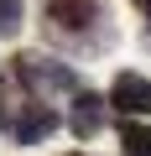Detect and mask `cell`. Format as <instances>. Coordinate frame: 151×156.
I'll return each mask as SVG.
<instances>
[{"mask_svg": "<svg viewBox=\"0 0 151 156\" xmlns=\"http://www.w3.org/2000/svg\"><path fill=\"white\" fill-rule=\"evenodd\" d=\"M42 21L73 52H99V47L115 42V26H110L104 0H42Z\"/></svg>", "mask_w": 151, "mask_h": 156, "instance_id": "6da1fadb", "label": "cell"}, {"mask_svg": "<svg viewBox=\"0 0 151 156\" xmlns=\"http://www.w3.org/2000/svg\"><path fill=\"white\" fill-rule=\"evenodd\" d=\"M11 83H21L26 99H57V94L78 89V73L63 57H47V52H16L11 57Z\"/></svg>", "mask_w": 151, "mask_h": 156, "instance_id": "7a4b0ae2", "label": "cell"}, {"mask_svg": "<svg viewBox=\"0 0 151 156\" xmlns=\"http://www.w3.org/2000/svg\"><path fill=\"white\" fill-rule=\"evenodd\" d=\"M57 125H63V115H57L47 99H26V104H16V115L5 120V135H11L16 146H37V140H47Z\"/></svg>", "mask_w": 151, "mask_h": 156, "instance_id": "3957f363", "label": "cell"}, {"mask_svg": "<svg viewBox=\"0 0 151 156\" xmlns=\"http://www.w3.org/2000/svg\"><path fill=\"white\" fill-rule=\"evenodd\" d=\"M120 120H151V78L146 73H115V83H110V99H104Z\"/></svg>", "mask_w": 151, "mask_h": 156, "instance_id": "277c9868", "label": "cell"}, {"mask_svg": "<svg viewBox=\"0 0 151 156\" xmlns=\"http://www.w3.org/2000/svg\"><path fill=\"white\" fill-rule=\"evenodd\" d=\"M68 130L78 140H94L104 130V94L94 89H73V104H68Z\"/></svg>", "mask_w": 151, "mask_h": 156, "instance_id": "5b68a950", "label": "cell"}, {"mask_svg": "<svg viewBox=\"0 0 151 156\" xmlns=\"http://www.w3.org/2000/svg\"><path fill=\"white\" fill-rule=\"evenodd\" d=\"M120 146H125V156H151V125L120 120Z\"/></svg>", "mask_w": 151, "mask_h": 156, "instance_id": "8992f818", "label": "cell"}, {"mask_svg": "<svg viewBox=\"0 0 151 156\" xmlns=\"http://www.w3.org/2000/svg\"><path fill=\"white\" fill-rule=\"evenodd\" d=\"M26 26V5L21 0H0V37H21Z\"/></svg>", "mask_w": 151, "mask_h": 156, "instance_id": "52a82bcc", "label": "cell"}, {"mask_svg": "<svg viewBox=\"0 0 151 156\" xmlns=\"http://www.w3.org/2000/svg\"><path fill=\"white\" fill-rule=\"evenodd\" d=\"M5 120H11V104H5V83H0V130H5Z\"/></svg>", "mask_w": 151, "mask_h": 156, "instance_id": "ba28073f", "label": "cell"}, {"mask_svg": "<svg viewBox=\"0 0 151 156\" xmlns=\"http://www.w3.org/2000/svg\"><path fill=\"white\" fill-rule=\"evenodd\" d=\"M130 5H135V11H141V16H151V0H130Z\"/></svg>", "mask_w": 151, "mask_h": 156, "instance_id": "9c48e42d", "label": "cell"}, {"mask_svg": "<svg viewBox=\"0 0 151 156\" xmlns=\"http://www.w3.org/2000/svg\"><path fill=\"white\" fill-rule=\"evenodd\" d=\"M146 37H151V16H146Z\"/></svg>", "mask_w": 151, "mask_h": 156, "instance_id": "30bf717a", "label": "cell"}, {"mask_svg": "<svg viewBox=\"0 0 151 156\" xmlns=\"http://www.w3.org/2000/svg\"><path fill=\"white\" fill-rule=\"evenodd\" d=\"M68 156H84V151H68Z\"/></svg>", "mask_w": 151, "mask_h": 156, "instance_id": "8fae6325", "label": "cell"}]
</instances>
